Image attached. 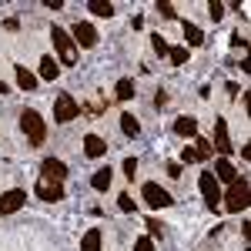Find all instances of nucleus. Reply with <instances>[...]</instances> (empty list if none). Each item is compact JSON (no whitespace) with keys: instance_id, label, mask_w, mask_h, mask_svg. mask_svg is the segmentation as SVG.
Listing matches in <instances>:
<instances>
[{"instance_id":"18","label":"nucleus","mask_w":251,"mask_h":251,"mask_svg":"<svg viewBox=\"0 0 251 251\" xmlns=\"http://www.w3.org/2000/svg\"><path fill=\"white\" fill-rule=\"evenodd\" d=\"M111 181H114V174H111V168H104V171H97L94 177H91V188H94V191H107Z\"/></svg>"},{"instance_id":"11","label":"nucleus","mask_w":251,"mask_h":251,"mask_svg":"<svg viewBox=\"0 0 251 251\" xmlns=\"http://www.w3.org/2000/svg\"><path fill=\"white\" fill-rule=\"evenodd\" d=\"M221 154H231V137H228V121L225 117H214V144Z\"/></svg>"},{"instance_id":"16","label":"nucleus","mask_w":251,"mask_h":251,"mask_svg":"<svg viewBox=\"0 0 251 251\" xmlns=\"http://www.w3.org/2000/svg\"><path fill=\"white\" fill-rule=\"evenodd\" d=\"M174 134L198 137V121H194V117H177V121H174Z\"/></svg>"},{"instance_id":"19","label":"nucleus","mask_w":251,"mask_h":251,"mask_svg":"<svg viewBox=\"0 0 251 251\" xmlns=\"http://www.w3.org/2000/svg\"><path fill=\"white\" fill-rule=\"evenodd\" d=\"M80 251H100V228H91L80 238Z\"/></svg>"},{"instance_id":"14","label":"nucleus","mask_w":251,"mask_h":251,"mask_svg":"<svg viewBox=\"0 0 251 251\" xmlns=\"http://www.w3.org/2000/svg\"><path fill=\"white\" fill-rule=\"evenodd\" d=\"M14 74H17V87H20V91H34V87H37V74H30L24 64L14 67Z\"/></svg>"},{"instance_id":"9","label":"nucleus","mask_w":251,"mask_h":251,"mask_svg":"<svg viewBox=\"0 0 251 251\" xmlns=\"http://www.w3.org/2000/svg\"><path fill=\"white\" fill-rule=\"evenodd\" d=\"M24 204H27V191H20V188H14V191H7V194H0V218H7V214L20 211Z\"/></svg>"},{"instance_id":"32","label":"nucleus","mask_w":251,"mask_h":251,"mask_svg":"<svg viewBox=\"0 0 251 251\" xmlns=\"http://www.w3.org/2000/svg\"><path fill=\"white\" fill-rule=\"evenodd\" d=\"M168 174H171V177H181V164L171 161V164H168Z\"/></svg>"},{"instance_id":"13","label":"nucleus","mask_w":251,"mask_h":251,"mask_svg":"<svg viewBox=\"0 0 251 251\" xmlns=\"http://www.w3.org/2000/svg\"><path fill=\"white\" fill-rule=\"evenodd\" d=\"M84 154H87V157H104V154H107V141L97 137V134H87V137H84Z\"/></svg>"},{"instance_id":"8","label":"nucleus","mask_w":251,"mask_h":251,"mask_svg":"<svg viewBox=\"0 0 251 251\" xmlns=\"http://www.w3.org/2000/svg\"><path fill=\"white\" fill-rule=\"evenodd\" d=\"M40 177H44V181H54V184H64V177H67V164L57 161V157H44V164H40Z\"/></svg>"},{"instance_id":"17","label":"nucleus","mask_w":251,"mask_h":251,"mask_svg":"<svg viewBox=\"0 0 251 251\" xmlns=\"http://www.w3.org/2000/svg\"><path fill=\"white\" fill-rule=\"evenodd\" d=\"M184 44H188V47H201V44H204V34H201L198 24H188V20H184Z\"/></svg>"},{"instance_id":"10","label":"nucleus","mask_w":251,"mask_h":251,"mask_svg":"<svg viewBox=\"0 0 251 251\" xmlns=\"http://www.w3.org/2000/svg\"><path fill=\"white\" fill-rule=\"evenodd\" d=\"M71 40L91 50V47H97V30L91 27V24H84V20H77V24H74V30H71Z\"/></svg>"},{"instance_id":"22","label":"nucleus","mask_w":251,"mask_h":251,"mask_svg":"<svg viewBox=\"0 0 251 251\" xmlns=\"http://www.w3.org/2000/svg\"><path fill=\"white\" fill-rule=\"evenodd\" d=\"M114 94H117V100H131V97H134V80L121 77V80L114 84Z\"/></svg>"},{"instance_id":"30","label":"nucleus","mask_w":251,"mask_h":251,"mask_svg":"<svg viewBox=\"0 0 251 251\" xmlns=\"http://www.w3.org/2000/svg\"><path fill=\"white\" fill-rule=\"evenodd\" d=\"M134 251H154V238H137Z\"/></svg>"},{"instance_id":"12","label":"nucleus","mask_w":251,"mask_h":251,"mask_svg":"<svg viewBox=\"0 0 251 251\" xmlns=\"http://www.w3.org/2000/svg\"><path fill=\"white\" fill-rule=\"evenodd\" d=\"M34 191H37L40 201H60V198H64V184H54V181H44V177H40Z\"/></svg>"},{"instance_id":"27","label":"nucleus","mask_w":251,"mask_h":251,"mask_svg":"<svg viewBox=\"0 0 251 251\" xmlns=\"http://www.w3.org/2000/svg\"><path fill=\"white\" fill-rule=\"evenodd\" d=\"M117 208H121V211H134V198H131V194H121V198H117Z\"/></svg>"},{"instance_id":"25","label":"nucleus","mask_w":251,"mask_h":251,"mask_svg":"<svg viewBox=\"0 0 251 251\" xmlns=\"http://www.w3.org/2000/svg\"><path fill=\"white\" fill-rule=\"evenodd\" d=\"M157 14H161L164 20H174V17H177V14H174V3H168V0H164V3L157 0Z\"/></svg>"},{"instance_id":"15","label":"nucleus","mask_w":251,"mask_h":251,"mask_svg":"<svg viewBox=\"0 0 251 251\" xmlns=\"http://www.w3.org/2000/svg\"><path fill=\"white\" fill-rule=\"evenodd\" d=\"M214 177H218V181H234V177H238V171H234V164L231 161H228V157H221V161H214Z\"/></svg>"},{"instance_id":"31","label":"nucleus","mask_w":251,"mask_h":251,"mask_svg":"<svg viewBox=\"0 0 251 251\" xmlns=\"http://www.w3.org/2000/svg\"><path fill=\"white\" fill-rule=\"evenodd\" d=\"M144 225H148V231H151V238H161V221H157V218H148Z\"/></svg>"},{"instance_id":"33","label":"nucleus","mask_w":251,"mask_h":251,"mask_svg":"<svg viewBox=\"0 0 251 251\" xmlns=\"http://www.w3.org/2000/svg\"><path fill=\"white\" fill-rule=\"evenodd\" d=\"M44 7H50V10H60V7H64V0H44Z\"/></svg>"},{"instance_id":"28","label":"nucleus","mask_w":251,"mask_h":251,"mask_svg":"<svg viewBox=\"0 0 251 251\" xmlns=\"http://www.w3.org/2000/svg\"><path fill=\"white\" fill-rule=\"evenodd\" d=\"M151 44H154V50L161 54V57H168V40L161 37V34H154V37H151Z\"/></svg>"},{"instance_id":"6","label":"nucleus","mask_w":251,"mask_h":251,"mask_svg":"<svg viewBox=\"0 0 251 251\" xmlns=\"http://www.w3.org/2000/svg\"><path fill=\"white\" fill-rule=\"evenodd\" d=\"M198 188H201V194H204L208 208H218V204H221V188H218V177H214L211 171H201V177H198Z\"/></svg>"},{"instance_id":"1","label":"nucleus","mask_w":251,"mask_h":251,"mask_svg":"<svg viewBox=\"0 0 251 251\" xmlns=\"http://www.w3.org/2000/svg\"><path fill=\"white\" fill-rule=\"evenodd\" d=\"M20 127H24V134H27V144H30V148H40V144L47 141V121H44L34 107H24V114H20Z\"/></svg>"},{"instance_id":"21","label":"nucleus","mask_w":251,"mask_h":251,"mask_svg":"<svg viewBox=\"0 0 251 251\" xmlns=\"http://www.w3.org/2000/svg\"><path fill=\"white\" fill-rule=\"evenodd\" d=\"M57 74H60L57 60H54V57H40V77H44V80H54Z\"/></svg>"},{"instance_id":"20","label":"nucleus","mask_w":251,"mask_h":251,"mask_svg":"<svg viewBox=\"0 0 251 251\" xmlns=\"http://www.w3.org/2000/svg\"><path fill=\"white\" fill-rule=\"evenodd\" d=\"M87 10L97 17H114V3H107V0H87Z\"/></svg>"},{"instance_id":"24","label":"nucleus","mask_w":251,"mask_h":251,"mask_svg":"<svg viewBox=\"0 0 251 251\" xmlns=\"http://www.w3.org/2000/svg\"><path fill=\"white\" fill-rule=\"evenodd\" d=\"M168 57H171L174 64H188V47H184V44H177V47H168Z\"/></svg>"},{"instance_id":"5","label":"nucleus","mask_w":251,"mask_h":251,"mask_svg":"<svg viewBox=\"0 0 251 251\" xmlns=\"http://www.w3.org/2000/svg\"><path fill=\"white\" fill-rule=\"evenodd\" d=\"M141 194H144V201H148V208H171L174 204V198L161 184H154V181H148L144 188H141Z\"/></svg>"},{"instance_id":"34","label":"nucleus","mask_w":251,"mask_h":251,"mask_svg":"<svg viewBox=\"0 0 251 251\" xmlns=\"http://www.w3.org/2000/svg\"><path fill=\"white\" fill-rule=\"evenodd\" d=\"M154 104H157V107H164V104H168V94H164V91H157V97H154Z\"/></svg>"},{"instance_id":"3","label":"nucleus","mask_w":251,"mask_h":251,"mask_svg":"<svg viewBox=\"0 0 251 251\" xmlns=\"http://www.w3.org/2000/svg\"><path fill=\"white\" fill-rule=\"evenodd\" d=\"M248 194H251L248 177H234L231 188H228V194H221V198H225V208H228V211H245V208H248V201H251Z\"/></svg>"},{"instance_id":"7","label":"nucleus","mask_w":251,"mask_h":251,"mask_svg":"<svg viewBox=\"0 0 251 251\" xmlns=\"http://www.w3.org/2000/svg\"><path fill=\"white\" fill-rule=\"evenodd\" d=\"M211 154H214L211 141H204V137H194L191 148H184V151H181V161H184V164H194V161H208Z\"/></svg>"},{"instance_id":"26","label":"nucleus","mask_w":251,"mask_h":251,"mask_svg":"<svg viewBox=\"0 0 251 251\" xmlns=\"http://www.w3.org/2000/svg\"><path fill=\"white\" fill-rule=\"evenodd\" d=\"M208 14H211V20H221L225 17V3H221V0H211V3H208Z\"/></svg>"},{"instance_id":"23","label":"nucleus","mask_w":251,"mask_h":251,"mask_svg":"<svg viewBox=\"0 0 251 251\" xmlns=\"http://www.w3.org/2000/svg\"><path fill=\"white\" fill-rule=\"evenodd\" d=\"M121 131H124L127 137H137V134H141V124L134 121V114H121Z\"/></svg>"},{"instance_id":"4","label":"nucleus","mask_w":251,"mask_h":251,"mask_svg":"<svg viewBox=\"0 0 251 251\" xmlns=\"http://www.w3.org/2000/svg\"><path fill=\"white\" fill-rule=\"evenodd\" d=\"M74 117H80V104L67 94V91H60L57 100H54V121H57V124H71Z\"/></svg>"},{"instance_id":"2","label":"nucleus","mask_w":251,"mask_h":251,"mask_svg":"<svg viewBox=\"0 0 251 251\" xmlns=\"http://www.w3.org/2000/svg\"><path fill=\"white\" fill-rule=\"evenodd\" d=\"M50 40H54V50H57L60 64H77V44L71 40V34L64 30V27H50Z\"/></svg>"},{"instance_id":"29","label":"nucleus","mask_w":251,"mask_h":251,"mask_svg":"<svg viewBox=\"0 0 251 251\" xmlns=\"http://www.w3.org/2000/svg\"><path fill=\"white\" fill-rule=\"evenodd\" d=\"M124 174L134 181V174H137V157H124Z\"/></svg>"}]
</instances>
